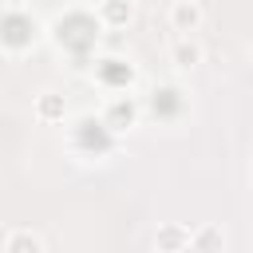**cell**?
I'll return each mask as SVG.
<instances>
[{
  "label": "cell",
  "instance_id": "6da1fadb",
  "mask_svg": "<svg viewBox=\"0 0 253 253\" xmlns=\"http://www.w3.org/2000/svg\"><path fill=\"white\" fill-rule=\"evenodd\" d=\"M43 40L75 67H91L103 43V24L95 20V8L71 4V8H59L51 20H43Z\"/></svg>",
  "mask_w": 253,
  "mask_h": 253
},
{
  "label": "cell",
  "instance_id": "7a4b0ae2",
  "mask_svg": "<svg viewBox=\"0 0 253 253\" xmlns=\"http://www.w3.org/2000/svg\"><path fill=\"white\" fill-rule=\"evenodd\" d=\"M63 126H67V130H63V146H67V154L79 158V162H103V158H111V154L119 150V138L103 126L99 111H79V115H71Z\"/></svg>",
  "mask_w": 253,
  "mask_h": 253
},
{
  "label": "cell",
  "instance_id": "3957f363",
  "mask_svg": "<svg viewBox=\"0 0 253 253\" xmlns=\"http://www.w3.org/2000/svg\"><path fill=\"white\" fill-rule=\"evenodd\" d=\"M43 43V16L28 4H0V51L4 55H32Z\"/></svg>",
  "mask_w": 253,
  "mask_h": 253
},
{
  "label": "cell",
  "instance_id": "277c9868",
  "mask_svg": "<svg viewBox=\"0 0 253 253\" xmlns=\"http://www.w3.org/2000/svg\"><path fill=\"white\" fill-rule=\"evenodd\" d=\"M91 83L103 91V95H134V83H138V63L130 55H119V51H99L87 67Z\"/></svg>",
  "mask_w": 253,
  "mask_h": 253
},
{
  "label": "cell",
  "instance_id": "5b68a950",
  "mask_svg": "<svg viewBox=\"0 0 253 253\" xmlns=\"http://www.w3.org/2000/svg\"><path fill=\"white\" fill-rule=\"evenodd\" d=\"M138 103H142V115H150L158 126H178V123H186V115H190V91H186L178 79L154 83V87L146 91V99H138Z\"/></svg>",
  "mask_w": 253,
  "mask_h": 253
},
{
  "label": "cell",
  "instance_id": "8992f818",
  "mask_svg": "<svg viewBox=\"0 0 253 253\" xmlns=\"http://www.w3.org/2000/svg\"><path fill=\"white\" fill-rule=\"evenodd\" d=\"M99 119H103V126L119 138V134H126V130L138 126L142 103H138V95H107L103 107H99Z\"/></svg>",
  "mask_w": 253,
  "mask_h": 253
},
{
  "label": "cell",
  "instance_id": "52a82bcc",
  "mask_svg": "<svg viewBox=\"0 0 253 253\" xmlns=\"http://www.w3.org/2000/svg\"><path fill=\"white\" fill-rule=\"evenodd\" d=\"M166 24H170L174 36H194L206 24V4H198V0H174L166 8Z\"/></svg>",
  "mask_w": 253,
  "mask_h": 253
},
{
  "label": "cell",
  "instance_id": "ba28073f",
  "mask_svg": "<svg viewBox=\"0 0 253 253\" xmlns=\"http://www.w3.org/2000/svg\"><path fill=\"white\" fill-rule=\"evenodd\" d=\"M32 115L40 119V123H47V126H55V123H67L71 119V107H67V95L63 91H40L36 95V103H32Z\"/></svg>",
  "mask_w": 253,
  "mask_h": 253
},
{
  "label": "cell",
  "instance_id": "9c48e42d",
  "mask_svg": "<svg viewBox=\"0 0 253 253\" xmlns=\"http://www.w3.org/2000/svg\"><path fill=\"white\" fill-rule=\"evenodd\" d=\"M202 43H198V36H174L170 40V47H166V59H170V67L174 71H194L198 63H202Z\"/></svg>",
  "mask_w": 253,
  "mask_h": 253
},
{
  "label": "cell",
  "instance_id": "30bf717a",
  "mask_svg": "<svg viewBox=\"0 0 253 253\" xmlns=\"http://www.w3.org/2000/svg\"><path fill=\"white\" fill-rule=\"evenodd\" d=\"M134 0H99L95 4V20L103 24V32L107 28H126L130 20H134Z\"/></svg>",
  "mask_w": 253,
  "mask_h": 253
},
{
  "label": "cell",
  "instance_id": "8fae6325",
  "mask_svg": "<svg viewBox=\"0 0 253 253\" xmlns=\"http://www.w3.org/2000/svg\"><path fill=\"white\" fill-rule=\"evenodd\" d=\"M154 249L158 253H190V225L182 221H162L154 233Z\"/></svg>",
  "mask_w": 253,
  "mask_h": 253
},
{
  "label": "cell",
  "instance_id": "7c38bea8",
  "mask_svg": "<svg viewBox=\"0 0 253 253\" xmlns=\"http://www.w3.org/2000/svg\"><path fill=\"white\" fill-rule=\"evenodd\" d=\"M190 253H225V229L221 225L190 229Z\"/></svg>",
  "mask_w": 253,
  "mask_h": 253
},
{
  "label": "cell",
  "instance_id": "4fadbf2b",
  "mask_svg": "<svg viewBox=\"0 0 253 253\" xmlns=\"http://www.w3.org/2000/svg\"><path fill=\"white\" fill-rule=\"evenodd\" d=\"M0 253H43V237L32 229H8Z\"/></svg>",
  "mask_w": 253,
  "mask_h": 253
}]
</instances>
